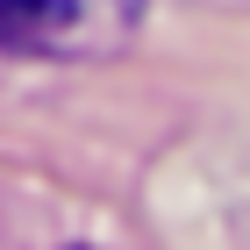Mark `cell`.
I'll list each match as a JSON object with an SVG mask.
<instances>
[{
  "label": "cell",
  "instance_id": "obj_1",
  "mask_svg": "<svg viewBox=\"0 0 250 250\" xmlns=\"http://www.w3.org/2000/svg\"><path fill=\"white\" fill-rule=\"evenodd\" d=\"M72 29V0H0V58L58 50Z\"/></svg>",
  "mask_w": 250,
  "mask_h": 250
}]
</instances>
